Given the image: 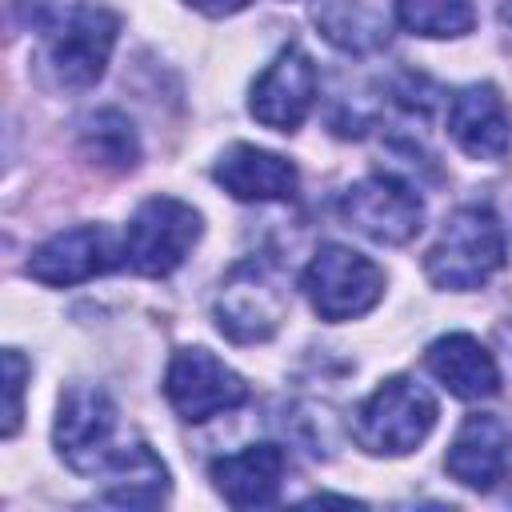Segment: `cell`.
I'll return each mask as SVG.
<instances>
[{
  "label": "cell",
  "mask_w": 512,
  "mask_h": 512,
  "mask_svg": "<svg viewBox=\"0 0 512 512\" xmlns=\"http://www.w3.org/2000/svg\"><path fill=\"white\" fill-rule=\"evenodd\" d=\"M500 268H504V228L496 212L484 204L456 208L424 256L428 280L448 292L484 288Z\"/></svg>",
  "instance_id": "cell-1"
},
{
  "label": "cell",
  "mask_w": 512,
  "mask_h": 512,
  "mask_svg": "<svg viewBox=\"0 0 512 512\" xmlns=\"http://www.w3.org/2000/svg\"><path fill=\"white\" fill-rule=\"evenodd\" d=\"M436 428V400L412 376H388L352 416V436L372 456H404Z\"/></svg>",
  "instance_id": "cell-2"
},
{
  "label": "cell",
  "mask_w": 512,
  "mask_h": 512,
  "mask_svg": "<svg viewBox=\"0 0 512 512\" xmlns=\"http://www.w3.org/2000/svg\"><path fill=\"white\" fill-rule=\"evenodd\" d=\"M216 328L236 344H264L288 320V288L268 260H240L216 288Z\"/></svg>",
  "instance_id": "cell-3"
},
{
  "label": "cell",
  "mask_w": 512,
  "mask_h": 512,
  "mask_svg": "<svg viewBox=\"0 0 512 512\" xmlns=\"http://www.w3.org/2000/svg\"><path fill=\"white\" fill-rule=\"evenodd\" d=\"M300 288H304V296L320 320L340 324V320H356L380 304L384 272L348 244H324L308 260Z\"/></svg>",
  "instance_id": "cell-4"
},
{
  "label": "cell",
  "mask_w": 512,
  "mask_h": 512,
  "mask_svg": "<svg viewBox=\"0 0 512 512\" xmlns=\"http://www.w3.org/2000/svg\"><path fill=\"white\" fill-rule=\"evenodd\" d=\"M200 240V212L176 196H148L124 236V260L140 276H168Z\"/></svg>",
  "instance_id": "cell-5"
},
{
  "label": "cell",
  "mask_w": 512,
  "mask_h": 512,
  "mask_svg": "<svg viewBox=\"0 0 512 512\" xmlns=\"http://www.w3.org/2000/svg\"><path fill=\"white\" fill-rule=\"evenodd\" d=\"M112 436H116V404L104 388L72 384L60 396V412L52 424V440L60 460L72 472L100 476V468L112 460Z\"/></svg>",
  "instance_id": "cell-6"
},
{
  "label": "cell",
  "mask_w": 512,
  "mask_h": 512,
  "mask_svg": "<svg viewBox=\"0 0 512 512\" xmlns=\"http://www.w3.org/2000/svg\"><path fill=\"white\" fill-rule=\"evenodd\" d=\"M164 396L180 420L200 424L248 400V384L208 348H180L164 372Z\"/></svg>",
  "instance_id": "cell-7"
},
{
  "label": "cell",
  "mask_w": 512,
  "mask_h": 512,
  "mask_svg": "<svg viewBox=\"0 0 512 512\" xmlns=\"http://www.w3.org/2000/svg\"><path fill=\"white\" fill-rule=\"evenodd\" d=\"M340 216L376 244H408L424 228L420 196L396 176H364L340 192Z\"/></svg>",
  "instance_id": "cell-8"
},
{
  "label": "cell",
  "mask_w": 512,
  "mask_h": 512,
  "mask_svg": "<svg viewBox=\"0 0 512 512\" xmlns=\"http://www.w3.org/2000/svg\"><path fill=\"white\" fill-rule=\"evenodd\" d=\"M316 64L304 48L288 44L276 52V60L252 80V96H248V112L276 132H296L312 104H316Z\"/></svg>",
  "instance_id": "cell-9"
},
{
  "label": "cell",
  "mask_w": 512,
  "mask_h": 512,
  "mask_svg": "<svg viewBox=\"0 0 512 512\" xmlns=\"http://www.w3.org/2000/svg\"><path fill=\"white\" fill-rule=\"evenodd\" d=\"M120 36V16L108 8H84L68 28L48 36L44 68L60 88H88L104 76Z\"/></svg>",
  "instance_id": "cell-10"
},
{
  "label": "cell",
  "mask_w": 512,
  "mask_h": 512,
  "mask_svg": "<svg viewBox=\"0 0 512 512\" xmlns=\"http://www.w3.org/2000/svg\"><path fill=\"white\" fill-rule=\"evenodd\" d=\"M116 264H120V248H116L112 232L104 224H80V228H68V232H56L52 240H44L28 256L24 272L36 284L68 288V284H84Z\"/></svg>",
  "instance_id": "cell-11"
},
{
  "label": "cell",
  "mask_w": 512,
  "mask_h": 512,
  "mask_svg": "<svg viewBox=\"0 0 512 512\" xmlns=\"http://www.w3.org/2000/svg\"><path fill=\"white\" fill-rule=\"evenodd\" d=\"M508 464H512V428L492 412H472L456 428L444 456L448 476L472 492H492L508 476Z\"/></svg>",
  "instance_id": "cell-12"
},
{
  "label": "cell",
  "mask_w": 512,
  "mask_h": 512,
  "mask_svg": "<svg viewBox=\"0 0 512 512\" xmlns=\"http://www.w3.org/2000/svg\"><path fill=\"white\" fill-rule=\"evenodd\" d=\"M448 136L472 160H504L512 148V116L496 84H468L448 104Z\"/></svg>",
  "instance_id": "cell-13"
},
{
  "label": "cell",
  "mask_w": 512,
  "mask_h": 512,
  "mask_svg": "<svg viewBox=\"0 0 512 512\" xmlns=\"http://www.w3.org/2000/svg\"><path fill=\"white\" fill-rule=\"evenodd\" d=\"M212 176L216 184L232 196V200H244V204H272V200H292L296 196V164L276 156V152H264L256 144H232L220 152V160L212 164Z\"/></svg>",
  "instance_id": "cell-14"
},
{
  "label": "cell",
  "mask_w": 512,
  "mask_h": 512,
  "mask_svg": "<svg viewBox=\"0 0 512 512\" xmlns=\"http://www.w3.org/2000/svg\"><path fill=\"white\" fill-rule=\"evenodd\" d=\"M288 456L280 444H248L244 452L212 460V484L232 508H264L280 496Z\"/></svg>",
  "instance_id": "cell-15"
},
{
  "label": "cell",
  "mask_w": 512,
  "mask_h": 512,
  "mask_svg": "<svg viewBox=\"0 0 512 512\" xmlns=\"http://www.w3.org/2000/svg\"><path fill=\"white\" fill-rule=\"evenodd\" d=\"M424 364L460 400H488L500 392V368H496L492 352L468 332L436 336L424 352Z\"/></svg>",
  "instance_id": "cell-16"
},
{
  "label": "cell",
  "mask_w": 512,
  "mask_h": 512,
  "mask_svg": "<svg viewBox=\"0 0 512 512\" xmlns=\"http://www.w3.org/2000/svg\"><path fill=\"white\" fill-rule=\"evenodd\" d=\"M100 476H104V500L120 508H156L168 496V468L144 440L116 448L112 460L100 468Z\"/></svg>",
  "instance_id": "cell-17"
},
{
  "label": "cell",
  "mask_w": 512,
  "mask_h": 512,
  "mask_svg": "<svg viewBox=\"0 0 512 512\" xmlns=\"http://www.w3.org/2000/svg\"><path fill=\"white\" fill-rule=\"evenodd\" d=\"M316 28L340 52L368 56V52L388 44L392 12H388V0H320L316 4Z\"/></svg>",
  "instance_id": "cell-18"
},
{
  "label": "cell",
  "mask_w": 512,
  "mask_h": 512,
  "mask_svg": "<svg viewBox=\"0 0 512 512\" xmlns=\"http://www.w3.org/2000/svg\"><path fill=\"white\" fill-rule=\"evenodd\" d=\"M80 148L88 160H96L108 172H128L140 160V140L136 128L124 112L116 108H100L96 116H88L80 124Z\"/></svg>",
  "instance_id": "cell-19"
},
{
  "label": "cell",
  "mask_w": 512,
  "mask_h": 512,
  "mask_svg": "<svg viewBox=\"0 0 512 512\" xmlns=\"http://www.w3.org/2000/svg\"><path fill=\"white\" fill-rule=\"evenodd\" d=\"M392 4H396V20L412 36H428V40H452L472 32L476 24L472 0H392Z\"/></svg>",
  "instance_id": "cell-20"
},
{
  "label": "cell",
  "mask_w": 512,
  "mask_h": 512,
  "mask_svg": "<svg viewBox=\"0 0 512 512\" xmlns=\"http://www.w3.org/2000/svg\"><path fill=\"white\" fill-rule=\"evenodd\" d=\"M12 12H16L20 28L48 40L84 12V0H12Z\"/></svg>",
  "instance_id": "cell-21"
},
{
  "label": "cell",
  "mask_w": 512,
  "mask_h": 512,
  "mask_svg": "<svg viewBox=\"0 0 512 512\" xmlns=\"http://www.w3.org/2000/svg\"><path fill=\"white\" fill-rule=\"evenodd\" d=\"M24 380H28V360L8 348L4 352V392H8V404H4V440H12L20 432V416H24Z\"/></svg>",
  "instance_id": "cell-22"
},
{
  "label": "cell",
  "mask_w": 512,
  "mask_h": 512,
  "mask_svg": "<svg viewBox=\"0 0 512 512\" xmlns=\"http://www.w3.org/2000/svg\"><path fill=\"white\" fill-rule=\"evenodd\" d=\"M188 8H196V12H204V16H232V12H240L248 0H184Z\"/></svg>",
  "instance_id": "cell-23"
},
{
  "label": "cell",
  "mask_w": 512,
  "mask_h": 512,
  "mask_svg": "<svg viewBox=\"0 0 512 512\" xmlns=\"http://www.w3.org/2000/svg\"><path fill=\"white\" fill-rule=\"evenodd\" d=\"M508 20H512V4H508Z\"/></svg>",
  "instance_id": "cell-24"
}]
</instances>
